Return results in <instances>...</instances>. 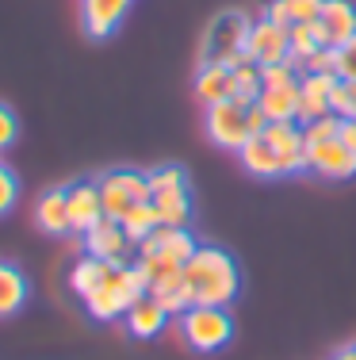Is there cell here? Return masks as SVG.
<instances>
[{
	"mask_svg": "<svg viewBox=\"0 0 356 360\" xmlns=\"http://www.w3.org/2000/svg\"><path fill=\"white\" fill-rule=\"evenodd\" d=\"M84 250L92 257H100V261H107V264H126L131 238L123 234V226H119L115 219H100L96 226L84 234Z\"/></svg>",
	"mask_w": 356,
	"mask_h": 360,
	"instance_id": "14",
	"label": "cell"
},
{
	"mask_svg": "<svg viewBox=\"0 0 356 360\" xmlns=\"http://www.w3.org/2000/svg\"><path fill=\"white\" fill-rule=\"evenodd\" d=\"M245 119H249V134H261L268 127V115L261 111V104H249L245 108Z\"/></svg>",
	"mask_w": 356,
	"mask_h": 360,
	"instance_id": "36",
	"label": "cell"
},
{
	"mask_svg": "<svg viewBox=\"0 0 356 360\" xmlns=\"http://www.w3.org/2000/svg\"><path fill=\"white\" fill-rule=\"evenodd\" d=\"M337 77L341 81H356V35L337 46Z\"/></svg>",
	"mask_w": 356,
	"mask_h": 360,
	"instance_id": "33",
	"label": "cell"
},
{
	"mask_svg": "<svg viewBox=\"0 0 356 360\" xmlns=\"http://www.w3.org/2000/svg\"><path fill=\"white\" fill-rule=\"evenodd\" d=\"M196 96H199L203 108L226 100V96H230V70H226L223 62H211V58H203L199 70H196Z\"/></svg>",
	"mask_w": 356,
	"mask_h": 360,
	"instance_id": "19",
	"label": "cell"
},
{
	"mask_svg": "<svg viewBox=\"0 0 356 360\" xmlns=\"http://www.w3.org/2000/svg\"><path fill=\"white\" fill-rule=\"evenodd\" d=\"M261 134L276 146L284 176L287 173H307V134H303L299 123H268Z\"/></svg>",
	"mask_w": 356,
	"mask_h": 360,
	"instance_id": "10",
	"label": "cell"
},
{
	"mask_svg": "<svg viewBox=\"0 0 356 360\" xmlns=\"http://www.w3.org/2000/svg\"><path fill=\"white\" fill-rule=\"evenodd\" d=\"M35 226L50 238H62V234H73V222H70V195L65 188H50V192L39 195L35 203Z\"/></svg>",
	"mask_w": 356,
	"mask_h": 360,
	"instance_id": "16",
	"label": "cell"
},
{
	"mask_svg": "<svg viewBox=\"0 0 356 360\" xmlns=\"http://www.w3.org/2000/svg\"><path fill=\"white\" fill-rule=\"evenodd\" d=\"M261 92H265V84H261V65H242V70L230 73V100H237L242 108L257 104Z\"/></svg>",
	"mask_w": 356,
	"mask_h": 360,
	"instance_id": "26",
	"label": "cell"
},
{
	"mask_svg": "<svg viewBox=\"0 0 356 360\" xmlns=\"http://www.w3.org/2000/svg\"><path fill=\"white\" fill-rule=\"evenodd\" d=\"M329 111L341 115V119H356V92H352L349 81H341V77H337V84L329 89Z\"/></svg>",
	"mask_w": 356,
	"mask_h": 360,
	"instance_id": "29",
	"label": "cell"
},
{
	"mask_svg": "<svg viewBox=\"0 0 356 360\" xmlns=\"http://www.w3.org/2000/svg\"><path fill=\"white\" fill-rule=\"evenodd\" d=\"M337 139H341V142L356 153V119H341V131H337Z\"/></svg>",
	"mask_w": 356,
	"mask_h": 360,
	"instance_id": "38",
	"label": "cell"
},
{
	"mask_svg": "<svg viewBox=\"0 0 356 360\" xmlns=\"http://www.w3.org/2000/svg\"><path fill=\"white\" fill-rule=\"evenodd\" d=\"M307 73H334L337 77V46H322L307 62Z\"/></svg>",
	"mask_w": 356,
	"mask_h": 360,
	"instance_id": "35",
	"label": "cell"
},
{
	"mask_svg": "<svg viewBox=\"0 0 356 360\" xmlns=\"http://www.w3.org/2000/svg\"><path fill=\"white\" fill-rule=\"evenodd\" d=\"M315 23L326 46H341V42H349L356 35V4L352 0H326Z\"/></svg>",
	"mask_w": 356,
	"mask_h": 360,
	"instance_id": "15",
	"label": "cell"
},
{
	"mask_svg": "<svg viewBox=\"0 0 356 360\" xmlns=\"http://www.w3.org/2000/svg\"><path fill=\"white\" fill-rule=\"evenodd\" d=\"M70 195V222H73V234H88L104 215V200H100V184L96 180H81V184H70L65 188Z\"/></svg>",
	"mask_w": 356,
	"mask_h": 360,
	"instance_id": "11",
	"label": "cell"
},
{
	"mask_svg": "<svg viewBox=\"0 0 356 360\" xmlns=\"http://www.w3.org/2000/svg\"><path fill=\"white\" fill-rule=\"evenodd\" d=\"M15 139H20V119L8 104H0V150H8Z\"/></svg>",
	"mask_w": 356,
	"mask_h": 360,
	"instance_id": "34",
	"label": "cell"
},
{
	"mask_svg": "<svg viewBox=\"0 0 356 360\" xmlns=\"http://www.w3.org/2000/svg\"><path fill=\"white\" fill-rule=\"evenodd\" d=\"M284 4H287L291 23H315L322 15V4H326V0H284Z\"/></svg>",
	"mask_w": 356,
	"mask_h": 360,
	"instance_id": "32",
	"label": "cell"
},
{
	"mask_svg": "<svg viewBox=\"0 0 356 360\" xmlns=\"http://www.w3.org/2000/svg\"><path fill=\"white\" fill-rule=\"evenodd\" d=\"M184 280H188L192 299L199 307H230L242 291L237 261L218 245H196V253L184 264Z\"/></svg>",
	"mask_w": 356,
	"mask_h": 360,
	"instance_id": "1",
	"label": "cell"
},
{
	"mask_svg": "<svg viewBox=\"0 0 356 360\" xmlns=\"http://www.w3.org/2000/svg\"><path fill=\"white\" fill-rule=\"evenodd\" d=\"M337 131H341V115H322L315 119V123H307L303 127V134H307V142H322V139H337Z\"/></svg>",
	"mask_w": 356,
	"mask_h": 360,
	"instance_id": "30",
	"label": "cell"
},
{
	"mask_svg": "<svg viewBox=\"0 0 356 360\" xmlns=\"http://www.w3.org/2000/svg\"><path fill=\"white\" fill-rule=\"evenodd\" d=\"M107 272H112V264H107V261H100V257L84 253L81 261L70 269V291H73V295H81V299H88L92 291L104 284Z\"/></svg>",
	"mask_w": 356,
	"mask_h": 360,
	"instance_id": "21",
	"label": "cell"
},
{
	"mask_svg": "<svg viewBox=\"0 0 356 360\" xmlns=\"http://www.w3.org/2000/svg\"><path fill=\"white\" fill-rule=\"evenodd\" d=\"M157 207L161 226H188L192 219V192L188 188H176V192H154L150 195Z\"/></svg>",
	"mask_w": 356,
	"mask_h": 360,
	"instance_id": "23",
	"label": "cell"
},
{
	"mask_svg": "<svg viewBox=\"0 0 356 360\" xmlns=\"http://www.w3.org/2000/svg\"><path fill=\"white\" fill-rule=\"evenodd\" d=\"M245 54H249L253 65H276V62H287L291 54V35L287 27H279L272 20H261L249 27V39H245Z\"/></svg>",
	"mask_w": 356,
	"mask_h": 360,
	"instance_id": "9",
	"label": "cell"
},
{
	"mask_svg": "<svg viewBox=\"0 0 356 360\" xmlns=\"http://www.w3.org/2000/svg\"><path fill=\"white\" fill-rule=\"evenodd\" d=\"M27 295H31L27 276H23L12 261H0V319L20 314V307L27 303Z\"/></svg>",
	"mask_w": 356,
	"mask_h": 360,
	"instance_id": "20",
	"label": "cell"
},
{
	"mask_svg": "<svg viewBox=\"0 0 356 360\" xmlns=\"http://www.w3.org/2000/svg\"><path fill=\"white\" fill-rule=\"evenodd\" d=\"M249 27H253V23H249V15H245V12L215 15V23H211L207 35H203V58H211V62H226L230 54L245 50Z\"/></svg>",
	"mask_w": 356,
	"mask_h": 360,
	"instance_id": "6",
	"label": "cell"
},
{
	"mask_svg": "<svg viewBox=\"0 0 356 360\" xmlns=\"http://www.w3.org/2000/svg\"><path fill=\"white\" fill-rule=\"evenodd\" d=\"M119 226H123V234L131 238V245H138L142 238H150V234H154V230L161 226L154 200H146V203H134V207L126 211L123 219H119Z\"/></svg>",
	"mask_w": 356,
	"mask_h": 360,
	"instance_id": "25",
	"label": "cell"
},
{
	"mask_svg": "<svg viewBox=\"0 0 356 360\" xmlns=\"http://www.w3.org/2000/svg\"><path fill=\"white\" fill-rule=\"evenodd\" d=\"M180 338L196 353H218L234 338V319L226 307H188L180 314Z\"/></svg>",
	"mask_w": 356,
	"mask_h": 360,
	"instance_id": "3",
	"label": "cell"
},
{
	"mask_svg": "<svg viewBox=\"0 0 356 360\" xmlns=\"http://www.w3.org/2000/svg\"><path fill=\"white\" fill-rule=\"evenodd\" d=\"M237 161H242L245 173L261 176V180H272V176H284V165H279V153L276 146L265 139V134H249L245 146L237 150Z\"/></svg>",
	"mask_w": 356,
	"mask_h": 360,
	"instance_id": "17",
	"label": "cell"
},
{
	"mask_svg": "<svg viewBox=\"0 0 356 360\" xmlns=\"http://www.w3.org/2000/svg\"><path fill=\"white\" fill-rule=\"evenodd\" d=\"M265 20H272V23H279V27H291V15H287V4H284V0H272V4H268Z\"/></svg>",
	"mask_w": 356,
	"mask_h": 360,
	"instance_id": "37",
	"label": "cell"
},
{
	"mask_svg": "<svg viewBox=\"0 0 356 360\" xmlns=\"http://www.w3.org/2000/svg\"><path fill=\"white\" fill-rule=\"evenodd\" d=\"M150 176V192H176V188H188V173L180 165H157Z\"/></svg>",
	"mask_w": 356,
	"mask_h": 360,
	"instance_id": "27",
	"label": "cell"
},
{
	"mask_svg": "<svg viewBox=\"0 0 356 360\" xmlns=\"http://www.w3.org/2000/svg\"><path fill=\"white\" fill-rule=\"evenodd\" d=\"M337 84L334 73H303L299 77V111H295V123L307 127L315 119L329 115V89Z\"/></svg>",
	"mask_w": 356,
	"mask_h": 360,
	"instance_id": "12",
	"label": "cell"
},
{
	"mask_svg": "<svg viewBox=\"0 0 356 360\" xmlns=\"http://www.w3.org/2000/svg\"><path fill=\"white\" fill-rule=\"evenodd\" d=\"M299 70L291 62H276V65H261V84L265 89H287V84H299Z\"/></svg>",
	"mask_w": 356,
	"mask_h": 360,
	"instance_id": "28",
	"label": "cell"
},
{
	"mask_svg": "<svg viewBox=\"0 0 356 360\" xmlns=\"http://www.w3.org/2000/svg\"><path fill=\"white\" fill-rule=\"evenodd\" d=\"M134 0H81V23L88 39H112Z\"/></svg>",
	"mask_w": 356,
	"mask_h": 360,
	"instance_id": "13",
	"label": "cell"
},
{
	"mask_svg": "<svg viewBox=\"0 0 356 360\" xmlns=\"http://www.w3.org/2000/svg\"><path fill=\"white\" fill-rule=\"evenodd\" d=\"M142 295H146L142 272L134 269V264H112V272L104 276V284L84 299V311H88L96 322H112V319H123Z\"/></svg>",
	"mask_w": 356,
	"mask_h": 360,
	"instance_id": "2",
	"label": "cell"
},
{
	"mask_svg": "<svg viewBox=\"0 0 356 360\" xmlns=\"http://www.w3.org/2000/svg\"><path fill=\"white\" fill-rule=\"evenodd\" d=\"M196 238L188 234V226H157L150 238L138 242V257H154V261L169 264V269H184L188 257L196 253Z\"/></svg>",
	"mask_w": 356,
	"mask_h": 360,
	"instance_id": "7",
	"label": "cell"
},
{
	"mask_svg": "<svg viewBox=\"0 0 356 360\" xmlns=\"http://www.w3.org/2000/svg\"><path fill=\"white\" fill-rule=\"evenodd\" d=\"M349 84H352V92H356V81H349Z\"/></svg>",
	"mask_w": 356,
	"mask_h": 360,
	"instance_id": "40",
	"label": "cell"
},
{
	"mask_svg": "<svg viewBox=\"0 0 356 360\" xmlns=\"http://www.w3.org/2000/svg\"><path fill=\"white\" fill-rule=\"evenodd\" d=\"M15 200H20V180L8 165H0V219L15 207Z\"/></svg>",
	"mask_w": 356,
	"mask_h": 360,
	"instance_id": "31",
	"label": "cell"
},
{
	"mask_svg": "<svg viewBox=\"0 0 356 360\" xmlns=\"http://www.w3.org/2000/svg\"><path fill=\"white\" fill-rule=\"evenodd\" d=\"M203 131H207V139L215 146H223V150H242L245 139H249V119H245V108L237 104V100H218V104H211L203 111Z\"/></svg>",
	"mask_w": 356,
	"mask_h": 360,
	"instance_id": "5",
	"label": "cell"
},
{
	"mask_svg": "<svg viewBox=\"0 0 356 360\" xmlns=\"http://www.w3.org/2000/svg\"><path fill=\"white\" fill-rule=\"evenodd\" d=\"M257 104L268 115V123H295V111H299V84H287V89H265Z\"/></svg>",
	"mask_w": 356,
	"mask_h": 360,
	"instance_id": "24",
	"label": "cell"
},
{
	"mask_svg": "<svg viewBox=\"0 0 356 360\" xmlns=\"http://www.w3.org/2000/svg\"><path fill=\"white\" fill-rule=\"evenodd\" d=\"M329 360H356V345H349V349H337V353L329 356Z\"/></svg>",
	"mask_w": 356,
	"mask_h": 360,
	"instance_id": "39",
	"label": "cell"
},
{
	"mask_svg": "<svg viewBox=\"0 0 356 360\" xmlns=\"http://www.w3.org/2000/svg\"><path fill=\"white\" fill-rule=\"evenodd\" d=\"M307 169L326 180H349L356 176V153L341 139L307 142Z\"/></svg>",
	"mask_w": 356,
	"mask_h": 360,
	"instance_id": "8",
	"label": "cell"
},
{
	"mask_svg": "<svg viewBox=\"0 0 356 360\" xmlns=\"http://www.w3.org/2000/svg\"><path fill=\"white\" fill-rule=\"evenodd\" d=\"M100 184V200H104V215L107 219H123L134 203H146L150 195V176L138 173V169H112L96 180Z\"/></svg>",
	"mask_w": 356,
	"mask_h": 360,
	"instance_id": "4",
	"label": "cell"
},
{
	"mask_svg": "<svg viewBox=\"0 0 356 360\" xmlns=\"http://www.w3.org/2000/svg\"><path fill=\"white\" fill-rule=\"evenodd\" d=\"M123 322H126V333H131V338H138V341H150V338H157L161 330H165V322H169V311L165 307L157 303L154 295H142L138 303L131 307V311L123 314Z\"/></svg>",
	"mask_w": 356,
	"mask_h": 360,
	"instance_id": "18",
	"label": "cell"
},
{
	"mask_svg": "<svg viewBox=\"0 0 356 360\" xmlns=\"http://www.w3.org/2000/svg\"><path fill=\"white\" fill-rule=\"evenodd\" d=\"M287 35H291V54H287V62H291L299 73H307V62L326 46L322 35H318V23H291Z\"/></svg>",
	"mask_w": 356,
	"mask_h": 360,
	"instance_id": "22",
	"label": "cell"
}]
</instances>
